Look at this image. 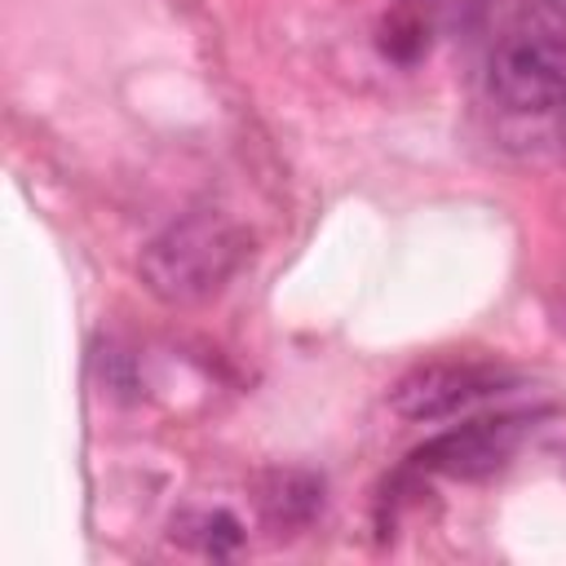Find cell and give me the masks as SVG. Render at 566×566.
I'll return each instance as SVG.
<instances>
[{
	"label": "cell",
	"instance_id": "obj_1",
	"mask_svg": "<svg viewBox=\"0 0 566 566\" xmlns=\"http://www.w3.org/2000/svg\"><path fill=\"white\" fill-rule=\"evenodd\" d=\"M248 234L221 212H186L164 226L137 256L146 292L164 305H199L217 296L248 261Z\"/></svg>",
	"mask_w": 566,
	"mask_h": 566
},
{
	"label": "cell",
	"instance_id": "obj_3",
	"mask_svg": "<svg viewBox=\"0 0 566 566\" xmlns=\"http://www.w3.org/2000/svg\"><path fill=\"white\" fill-rule=\"evenodd\" d=\"M500 385H509V376L491 363H469V358L464 363H424L394 385L389 402L407 420H438V416H451V411L495 394Z\"/></svg>",
	"mask_w": 566,
	"mask_h": 566
},
{
	"label": "cell",
	"instance_id": "obj_6",
	"mask_svg": "<svg viewBox=\"0 0 566 566\" xmlns=\"http://www.w3.org/2000/svg\"><path fill=\"white\" fill-rule=\"evenodd\" d=\"M181 531H186V539H190L195 548H203V553H212V557H226V553H234V548H239V539H243L239 522H234L226 509L199 513V517H195V522H186Z\"/></svg>",
	"mask_w": 566,
	"mask_h": 566
},
{
	"label": "cell",
	"instance_id": "obj_2",
	"mask_svg": "<svg viewBox=\"0 0 566 566\" xmlns=\"http://www.w3.org/2000/svg\"><path fill=\"white\" fill-rule=\"evenodd\" d=\"M486 88L509 111H566V18L535 13L504 31L486 62Z\"/></svg>",
	"mask_w": 566,
	"mask_h": 566
},
{
	"label": "cell",
	"instance_id": "obj_5",
	"mask_svg": "<svg viewBox=\"0 0 566 566\" xmlns=\"http://www.w3.org/2000/svg\"><path fill=\"white\" fill-rule=\"evenodd\" d=\"M323 486L314 482V478H305V473H274V491L261 500L265 504V513L274 517V522H283V526H296V522H310V513L318 509V495Z\"/></svg>",
	"mask_w": 566,
	"mask_h": 566
},
{
	"label": "cell",
	"instance_id": "obj_4",
	"mask_svg": "<svg viewBox=\"0 0 566 566\" xmlns=\"http://www.w3.org/2000/svg\"><path fill=\"white\" fill-rule=\"evenodd\" d=\"M522 416H486V420H469L460 429H447L438 438H429L420 451H411V469L424 473H447V478H482L491 469H500L517 442H522Z\"/></svg>",
	"mask_w": 566,
	"mask_h": 566
}]
</instances>
